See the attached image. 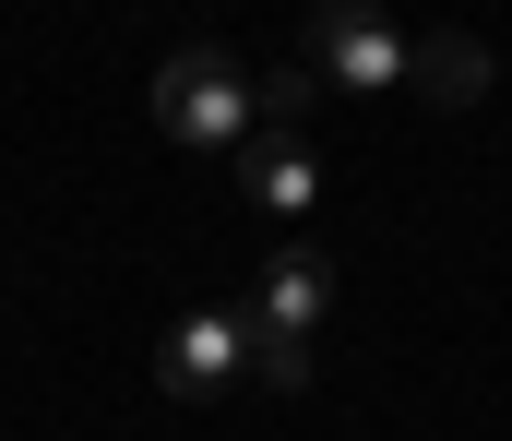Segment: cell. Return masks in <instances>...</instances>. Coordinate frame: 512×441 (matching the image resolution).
<instances>
[{
	"instance_id": "obj_6",
	"label": "cell",
	"mask_w": 512,
	"mask_h": 441,
	"mask_svg": "<svg viewBox=\"0 0 512 441\" xmlns=\"http://www.w3.org/2000/svg\"><path fill=\"white\" fill-rule=\"evenodd\" d=\"M429 108H477L489 96V48L477 36H417V72H405Z\"/></svg>"
},
{
	"instance_id": "obj_4",
	"label": "cell",
	"mask_w": 512,
	"mask_h": 441,
	"mask_svg": "<svg viewBox=\"0 0 512 441\" xmlns=\"http://www.w3.org/2000/svg\"><path fill=\"white\" fill-rule=\"evenodd\" d=\"M227 382H251V322L239 310H179L167 322V394L179 406H215Z\"/></svg>"
},
{
	"instance_id": "obj_1",
	"label": "cell",
	"mask_w": 512,
	"mask_h": 441,
	"mask_svg": "<svg viewBox=\"0 0 512 441\" xmlns=\"http://www.w3.org/2000/svg\"><path fill=\"white\" fill-rule=\"evenodd\" d=\"M155 132L191 144V155H239L262 132V84L227 48H167V72H155Z\"/></svg>"
},
{
	"instance_id": "obj_8",
	"label": "cell",
	"mask_w": 512,
	"mask_h": 441,
	"mask_svg": "<svg viewBox=\"0 0 512 441\" xmlns=\"http://www.w3.org/2000/svg\"><path fill=\"white\" fill-rule=\"evenodd\" d=\"M310 120V72L286 60V72H262V132H298Z\"/></svg>"
},
{
	"instance_id": "obj_5",
	"label": "cell",
	"mask_w": 512,
	"mask_h": 441,
	"mask_svg": "<svg viewBox=\"0 0 512 441\" xmlns=\"http://www.w3.org/2000/svg\"><path fill=\"white\" fill-rule=\"evenodd\" d=\"M227 167H239V191H251L262 215H310V203H322V155L298 144V132H251Z\"/></svg>"
},
{
	"instance_id": "obj_2",
	"label": "cell",
	"mask_w": 512,
	"mask_h": 441,
	"mask_svg": "<svg viewBox=\"0 0 512 441\" xmlns=\"http://www.w3.org/2000/svg\"><path fill=\"white\" fill-rule=\"evenodd\" d=\"M298 72H310V84H334V96H405L417 36L382 24V12H358V0H334V12H310V24H298Z\"/></svg>"
},
{
	"instance_id": "obj_7",
	"label": "cell",
	"mask_w": 512,
	"mask_h": 441,
	"mask_svg": "<svg viewBox=\"0 0 512 441\" xmlns=\"http://www.w3.org/2000/svg\"><path fill=\"white\" fill-rule=\"evenodd\" d=\"M251 382H262V394H298V382H310V346H286V334H251Z\"/></svg>"
},
{
	"instance_id": "obj_3",
	"label": "cell",
	"mask_w": 512,
	"mask_h": 441,
	"mask_svg": "<svg viewBox=\"0 0 512 441\" xmlns=\"http://www.w3.org/2000/svg\"><path fill=\"white\" fill-rule=\"evenodd\" d=\"M322 310H334V263L322 251H262V275H251V298H239V322L251 334H286V346H310L322 334Z\"/></svg>"
}]
</instances>
